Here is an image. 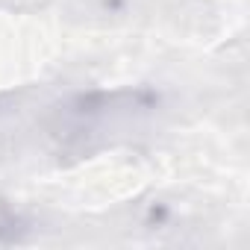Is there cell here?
Here are the masks:
<instances>
[{"instance_id": "6da1fadb", "label": "cell", "mask_w": 250, "mask_h": 250, "mask_svg": "<svg viewBox=\"0 0 250 250\" xmlns=\"http://www.w3.org/2000/svg\"><path fill=\"white\" fill-rule=\"evenodd\" d=\"M15 232V212L9 209V203L0 197V238H9Z\"/></svg>"}]
</instances>
